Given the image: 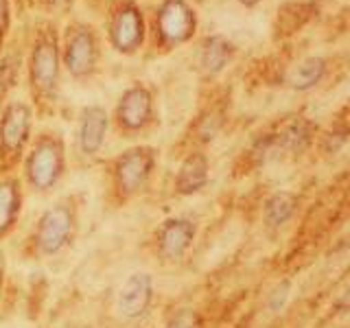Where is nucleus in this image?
<instances>
[{"label": "nucleus", "instance_id": "412c9836", "mask_svg": "<svg viewBox=\"0 0 350 328\" xmlns=\"http://www.w3.org/2000/svg\"><path fill=\"white\" fill-rule=\"evenodd\" d=\"M11 27H14V0H0V57L7 49Z\"/></svg>", "mask_w": 350, "mask_h": 328}, {"label": "nucleus", "instance_id": "4be33fe9", "mask_svg": "<svg viewBox=\"0 0 350 328\" xmlns=\"http://www.w3.org/2000/svg\"><path fill=\"white\" fill-rule=\"evenodd\" d=\"M287 291H289L287 282L282 284V289H276V291H273L271 300H269V309H271V311H278V309H280V306H282V302L287 300Z\"/></svg>", "mask_w": 350, "mask_h": 328}, {"label": "nucleus", "instance_id": "9b49d317", "mask_svg": "<svg viewBox=\"0 0 350 328\" xmlns=\"http://www.w3.org/2000/svg\"><path fill=\"white\" fill-rule=\"evenodd\" d=\"M197 236V226L189 217H169L158 226L153 236L156 256L164 262H175L193 247Z\"/></svg>", "mask_w": 350, "mask_h": 328}, {"label": "nucleus", "instance_id": "5701e85b", "mask_svg": "<svg viewBox=\"0 0 350 328\" xmlns=\"http://www.w3.org/2000/svg\"><path fill=\"white\" fill-rule=\"evenodd\" d=\"M237 3L241 7H245V9H254V7H258L262 3V0H237Z\"/></svg>", "mask_w": 350, "mask_h": 328}, {"label": "nucleus", "instance_id": "7ed1b4c3", "mask_svg": "<svg viewBox=\"0 0 350 328\" xmlns=\"http://www.w3.org/2000/svg\"><path fill=\"white\" fill-rule=\"evenodd\" d=\"M200 16L191 0H158L147 18V57H167L197 36Z\"/></svg>", "mask_w": 350, "mask_h": 328}, {"label": "nucleus", "instance_id": "1a4fd4ad", "mask_svg": "<svg viewBox=\"0 0 350 328\" xmlns=\"http://www.w3.org/2000/svg\"><path fill=\"white\" fill-rule=\"evenodd\" d=\"M105 42L120 57H136L147 46V14L140 0H107Z\"/></svg>", "mask_w": 350, "mask_h": 328}, {"label": "nucleus", "instance_id": "0eeeda50", "mask_svg": "<svg viewBox=\"0 0 350 328\" xmlns=\"http://www.w3.org/2000/svg\"><path fill=\"white\" fill-rule=\"evenodd\" d=\"M77 204L70 197L44 208L29 234V254L36 260L59 256L77 234Z\"/></svg>", "mask_w": 350, "mask_h": 328}, {"label": "nucleus", "instance_id": "f257e3e1", "mask_svg": "<svg viewBox=\"0 0 350 328\" xmlns=\"http://www.w3.org/2000/svg\"><path fill=\"white\" fill-rule=\"evenodd\" d=\"M62 25L55 20L38 18L27 42L25 53V83L29 90V103L38 116L55 112L62 92Z\"/></svg>", "mask_w": 350, "mask_h": 328}, {"label": "nucleus", "instance_id": "ddd939ff", "mask_svg": "<svg viewBox=\"0 0 350 328\" xmlns=\"http://www.w3.org/2000/svg\"><path fill=\"white\" fill-rule=\"evenodd\" d=\"M25 191L20 173L0 175V243L18 228L22 206H25Z\"/></svg>", "mask_w": 350, "mask_h": 328}, {"label": "nucleus", "instance_id": "9d476101", "mask_svg": "<svg viewBox=\"0 0 350 328\" xmlns=\"http://www.w3.org/2000/svg\"><path fill=\"white\" fill-rule=\"evenodd\" d=\"M112 131V120H109V109L101 103H88L77 114V151L79 156L92 160L103 151L105 140Z\"/></svg>", "mask_w": 350, "mask_h": 328}, {"label": "nucleus", "instance_id": "39448f33", "mask_svg": "<svg viewBox=\"0 0 350 328\" xmlns=\"http://www.w3.org/2000/svg\"><path fill=\"white\" fill-rule=\"evenodd\" d=\"M158 147L147 142H136L109 160L107 180L114 206H125L147 189L158 169Z\"/></svg>", "mask_w": 350, "mask_h": 328}, {"label": "nucleus", "instance_id": "423d86ee", "mask_svg": "<svg viewBox=\"0 0 350 328\" xmlns=\"http://www.w3.org/2000/svg\"><path fill=\"white\" fill-rule=\"evenodd\" d=\"M112 129L123 140L145 138L158 125V92L149 81H131L109 112Z\"/></svg>", "mask_w": 350, "mask_h": 328}, {"label": "nucleus", "instance_id": "4468645a", "mask_svg": "<svg viewBox=\"0 0 350 328\" xmlns=\"http://www.w3.org/2000/svg\"><path fill=\"white\" fill-rule=\"evenodd\" d=\"M208 175H211V164H208L206 153L191 151L189 156L180 162L178 171H175V180H173L175 195H180V197L197 195L208 184Z\"/></svg>", "mask_w": 350, "mask_h": 328}, {"label": "nucleus", "instance_id": "2eb2a0df", "mask_svg": "<svg viewBox=\"0 0 350 328\" xmlns=\"http://www.w3.org/2000/svg\"><path fill=\"white\" fill-rule=\"evenodd\" d=\"M237 46L224 36H208L200 46V59L197 66L204 77H217L226 70V66L234 59Z\"/></svg>", "mask_w": 350, "mask_h": 328}, {"label": "nucleus", "instance_id": "a878e982", "mask_svg": "<svg viewBox=\"0 0 350 328\" xmlns=\"http://www.w3.org/2000/svg\"><path fill=\"white\" fill-rule=\"evenodd\" d=\"M348 249H350V243H348Z\"/></svg>", "mask_w": 350, "mask_h": 328}, {"label": "nucleus", "instance_id": "f3484780", "mask_svg": "<svg viewBox=\"0 0 350 328\" xmlns=\"http://www.w3.org/2000/svg\"><path fill=\"white\" fill-rule=\"evenodd\" d=\"M324 74H326V62L322 57H306L289 74V85L298 92L313 90L324 79Z\"/></svg>", "mask_w": 350, "mask_h": 328}, {"label": "nucleus", "instance_id": "aec40b11", "mask_svg": "<svg viewBox=\"0 0 350 328\" xmlns=\"http://www.w3.org/2000/svg\"><path fill=\"white\" fill-rule=\"evenodd\" d=\"M164 328H202V317L195 309H178L173 311L167 322H164Z\"/></svg>", "mask_w": 350, "mask_h": 328}, {"label": "nucleus", "instance_id": "20e7f679", "mask_svg": "<svg viewBox=\"0 0 350 328\" xmlns=\"http://www.w3.org/2000/svg\"><path fill=\"white\" fill-rule=\"evenodd\" d=\"M62 66L64 72L77 83L94 79L103 62V38L88 20L70 18L59 31Z\"/></svg>", "mask_w": 350, "mask_h": 328}, {"label": "nucleus", "instance_id": "393cba45", "mask_svg": "<svg viewBox=\"0 0 350 328\" xmlns=\"http://www.w3.org/2000/svg\"><path fill=\"white\" fill-rule=\"evenodd\" d=\"M33 3H36V0H14V7L16 5H20V7H29V9H33Z\"/></svg>", "mask_w": 350, "mask_h": 328}, {"label": "nucleus", "instance_id": "b1692460", "mask_svg": "<svg viewBox=\"0 0 350 328\" xmlns=\"http://www.w3.org/2000/svg\"><path fill=\"white\" fill-rule=\"evenodd\" d=\"M3 287H5V262L0 260V298H3Z\"/></svg>", "mask_w": 350, "mask_h": 328}, {"label": "nucleus", "instance_id": "f03ea898", "mask_svg": "<svg viewBox=\"0 0 350 328\" xmlns=\"http://www.w3.org/2000/svg\"><path fill=\"white\" fill-rule=\"evenodd\" d=\"M68 173V147L62 131L46 127L33 134L20 164V180L36 195L53 193Z\"/></svg>", "mask_w": 350, "mask_h": 328}, {"label": "nucleus", "instance_id": "6ab92c4d", "mask_svg": "<svg viewBox=\"0 0 350 328\" xmlns=\"http://www.w3.org/2000/svg\"><path fill=\"white\" fill-rule=\"evenodd\" d=\"M75 7V0H36L33 3V11H38L40 18L55 20L62 25L64 18L70 16V11Z\"/></svg>", "mask_w": 350, "mask_h": 328}, {"label": "nucleus", "instance_id": "f8f14e48", "mask_svg": "<svg viewBox=\"0 0 350 328\" xmlns=\"http://www.w3.org/2000/svg\"><path fill=\"white\" fill-rule=\"evenodd\" d=\"M156 280L149 271H134L125 278L116 293V311L129 322L142 320L153 304Z\"/></svg>", "mask_w": 350, "mask_h": 328}, {"label": "nucleus", "instance_id": "a211bd4d", "mask_svg": "<svg viewBox=\"0 0 350 328\" xmlns=\"http://www.w3.org/2000/svg\"><path fill=\"white\" fill-rule=\"evenodd\" d=\"M311 123L304 118H295L284 125L276 136H273V147L280 151H300L311 140Z\"/></svg>", "mask_w": 350, "mask_h": 328}, {"label": "nucleus", "instance_id": "dca6fc26", "mask_svg": "<svg viewBox=\"0 0 350 328\" xmlns=\"http://www.w3.org/2000/svg\"><path fill=\"white\" fill-rule=\"evenodd\" d=\"M298 210V197L289 191H278L269 195L262 204V221L267 228H282Z\"/></svg>", "mask_w": 350, "mask_h": 328}, {"label": "nucleus", "instance_id": "6e6552de", "mask_svg": "<svg viewBox=\"0 0 350 328\" xmlns=\"http://www.w3.org/2000/svg\"><path fill=\"white\" fill-rule=\"evenodd\" d=\"M36 109L25 98H9L0 107V175L18 173L36 134Z\"/></svg>", "mask_w": 350, "mask_h": 328}]
</instances>
